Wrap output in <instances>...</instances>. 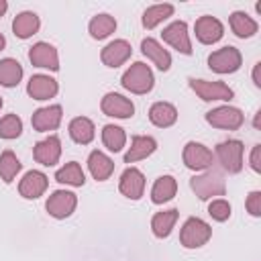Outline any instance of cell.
Instances as JSON below:
<instances>
[{
  "label": "cell",
  "mask_w": 261,
  "mask_h": 261,
  "mask_svg": "<svg viewBox=\"0 0 261 261\" xmlns=\"http://www.w3.org/2000/svg\"><path fill=\"white\" fill-rule=\"evenodd\" d=\"M67 133L77 145H90L96 137V126L88 116H75L69 120Z\"/></svg>",
  "instance_id": "obj_24"
},
{
  "label": "cell",
  "mask_w": 261,
  "mask_h": 261,
  "mask_svg": "<svg viewBox=\"0 0 261 261\" xmlns=\"http://www.w3.org/2000/svg\"><path fill=\"white\" fill-rule=\"evenodd\" d=\"M194 33H196V39L202 43V45H214L222 39L224 35V27L222 22L216 18V16H210V14H204L196 20L194 24Z\"/></svg>",
  "instance_id": "obj_15"
},
{
  "label": "cell",
  "mask_w": 261,
  "mask_h": 261,
  "mask_svg": "<svg viewBox=\"0 0 261 261\" xmlns=\"http://www.w3.org/2000/svg\"><path fill=\"white\" fill-rule=\"evenodd\" d=\"M4 47H6V39H4V35L0 33V51H2Z\"/></svg>",
  "instance_id": "obj_42"
},
{
  "label": "cell",
  "mask_w": 261,
  "mask_h": 261,
  "mask_svg": "<svg viewBox=\"0 0 261 261\" xmlns=\"http://www.w3.org/2000/svg\"><path fill=\"white\" fill-rule=\"evenodd\" d=\"M171 14H173V4H153V6H149V8L143 12L141 22H143V27H145L147 31H151V29H155L157 24H161L163 20H167Z\"/></svg>",
  "instance_id": "obj_32"
},
{
  "label": "cell",
  "mask_w": 261,
  "mask_h": 261,
  "mask_svg": "<svg viewBox=\"0 0 261 261\" xmlns=\"http://www.w3.org/2000/svg\"><path fill=\"white\" fill-rule=\"evenodd\" d=\"M29 61L41 69H49V71L59 69V53L51 43L45 41H39L29 49Z\"/></svg>",
  "instance_id": "obj_12"
},
{
  "label": "cell",
  "mask_w": 261,
  "mask_h": 261,
  "mask_svg": "<svg viewBox=\"0 0 261 261\" xmlns=\"http://www.w3.org/2000/svg\"><path fill=\"white\" fill-rule=\"evenodd\" d=\"M2 104H4V100H2V96H0V108H2Z\"/></svg>",
  "instance_id": "obj_43"
},
{
  "label": "cell",
  "mask_w": 261,
  "mask_h": 261,
  "mask_svg": "<svg viewBox=\"0 0 261 261\" xmlns=\"http://www.w3.org/2000/svg\"><path fill=\"white\" fill-rule=\"evenodd\" d=\"M259 120H261V110H257L255 112V118H253V126L259 130Z\"/></svg>",
  "instance_id": "obj_40"
},
{
  "label": "cell",
  "mask_w": 261,
  "mask_h": 261,
  "mask_svg": "<svg viewBox=\"0 0 261 261\" xmlns=\"http://www.w3.org/2000/svg\"><path fill=\"white\" fill-rule=\"evenodd\" d=\"M149 120L159 128H169L177 120V108L169 102H155L149 108Z\"/></svg>",
  "instance_id": "obj_26"
},
{
  "label": "cell",
  "mask_w": 261,
  "mask_h": 261,
  "mask_svg": "<svg viewBox=\"0 0 261 261\" xmlns=\"http://www.w3.org/2000/svg\"><path fill=\"white\" fill-rule=\"evenodd\" d=\"M57 92H59L57 80L51 75H45V73L31 75V80L27 84V94L33 100H49V98H55Z\"/></svg>",
  "instance_id": "obj_19"
},
{
  "label": "cell",
  "mask_w": 261,
  "mask_h": 261,
  "mask_svg": "<svg viewBox=\"0 0 261 261\" xmlns=\"http://www.w3.org/2000/svg\"><path fill=\"white\" fill-rule=\"evenodd\" d=\"M120 84L124 90H128L130 94H149L155 86V75L151 71V67L143 61H135L133 65H128L120 77Z\"/></svg>",
  "instance_id": "obj_1"
},
{
  "label": "cell",
  "mask_w": 261,
  "mask_h": 261,
  "mask_svg": "<svg viewBox=\"0 0 261 261\" xmlns=\"http://www.w3.org/2000/svg\"><path fill=\"white\" fill-rule=\"evenodd\" d=\"M102 143L112 153L122 151L124 145H126V133H124V128L122 126H116V124H104V128H102Z\"/></svg>",
  "instance_id": "obj_33"
},
{
  "label": "cell",
  "mask_w": 261,
  "mask_h": 261,
  "mask_svg": "<svg viewBox=\"0 0 261 261\" xmlns=\"http://www.w3.org/2000/svg\"><path fill=\"white\" fill-rule=\"evenodd\" d=\"M33 157L43 167H53L61 157V139L57 135H49L33 147Z\"/></svg>",
  "instance_id": "obj_17"
},
{
  "label": "cell",
  "mask_w": 261,
  "mask_h": 261,
  "mask_svg": "<svg viewBox=\"0 0 261 261\" xmlns=\"http://www.w3.org/2000/svg\"><path fill=\"white\" fill-rule=\"evenodd\" d=\"M188 84H190L192 92L204 102H230L234 98V90L230 86H226L224 82H210V80L190 77Z\"/></svg>",
  "instance_id": "obj_5"
},
{
  "label": "cell",
  "mask_w": 261,
  "mask_h": 261,
  "mask_svg": "<svg viewBox=\"0 0 261 261\" xmlns=\"http://www.w3.org/2000/svg\"><path fill=\"white\" fill-rule=\"evenodd\" d=\"M206 122L214 128H222V130H237L243 126L245 122V114L241 108H234V106H216L212 110L206 112Z\"/></svg>",
  "instance_id": "obj_7"
},
{
  "label": "cell",
  "mask_w": 261,
  "mask_h": 261,
  "mask_svg": "<svg viewBox=\"0 0 261 261\" xmlns=\"http://www.w3.org/2000/svg\"><path fill=\"white\" fill-rule=\"evenodd\" d=\"M118 190H120V194L124 198L139 200L145 194V175H143V171L133 167V165H128L122 171L120 179H118Z\"/></svg>",
  "instance_id": "obj_18"
},
{
  "label": "cell",
  "mask_w": 261,
  "mask_h": 261,
  "mask_svg": "<svg viewBox=\"0 0 261 261\" xmlns=\"http://www.w3.org/2000/svg\"><path fill=\"white\" fill-rule=\"evenodd\" d=\"M190 188H192V192H194L200 200H214V198H218V196H224V192H226V181H224V177H222L220 171H216V169L210 167V169H206V171L194 175V177L190 179Z\"/></svg>",
  "instance_id": "obj_2"
},
{
  "label": "cell",
  "mask_w": 261,
  "mask_h": 261,
  "mask_svg": "<svg viewBox=\"0 0 261 261\" xmlns=\"http://www.w3.org/2000/svg\"><path fill=\"white\" fill-rule=\"evenodd\" d=\"M210 237H212V226L198 216H190L179 230V243L186 249H200L210 241Z\"/></svg>",
  "instance_id": "obj_4"
},
{
  "label": "cell",
  "mask_w": 261,
  "mask_h": 261,
  "mask_svg": "<svg viewBox=\"0 0 261 261\" xmlns=\"http://www.w3.org/2000/svg\"><path fill=\"white\" fill-rule=\"evenodd\" d=\"M230 212H232V208H230V204H228L224 198H214V200H210V204H208V214H210L216 222L228 220V218H230Z\"/></svg>",
  "instance_id": "obj_36"
},
{
  "label": "cell",
  "mask_w": 261,
  "mask_h": 261,
  "mask_svg": "<svg viewBox=\"0 0 261 261\" xmlns=\"http://www.w3.org/2000/svg\"><path fill=\"white\" fill-rule=\"evenodd\" d=\"M245 208H247V212H249L251 216H255V218L261 216V192H259V190L249 192V196H247V200H245Z\"/></svg>",
  "instance_id": "obj_37"
},
{
  "label": "cell",
  "mask_w": 261,
  "mask_h": 261,
  "mask_svg": "<svg viewBox=\"0 0 261 261\" xmlns=\"http://www.w3.org/2000/svg\"><path fill=\"white\" fill-rule=\"evenodd\" d=\"M161 39H163V43L173 47L177 53L192 55V41H190V33H188L186 20H173L171 24H167L161 31Z\"/></svg>",
  "instance_id": "obj_10"
},
{
  "label": "cell",
  "mask_w": 261,
  "mask_h": 261,
  "mask_svg": "<svg viewBox=\"0 0 261 261\" xmlns=\"http://www.w3.org/2000/svg\"><path fill=\"white\" fill-rule=\"evenodd\" d=\"M61 118H63V108L59 104H51V106L37 108L31 116V124L37 133H49L61 124Z\"/></svg>",
  "instance_id": "obj_14"
},
{
  "label": "cell",
  "mask_w": 261,
  "mask_h": 261,
  "mask_svg": "<svg viewBox=\"0 0 261 261\" xmlns=\"http://www.w3.org/2000/svg\"><path fill=\"white\" fill-rule=\"evenodd\" d=\"M20 169H22V163H20V159L16 157L14 151L6 149V151L0 153V179H2L4 184H10V181L18 175Z\"/></svg>",
  "instance_id": "obj_34"
},
{
  "label": "cell",
  "mask_w": 261,
  "mask_h": 261,
  "mask_svg": "<svg viewBox=\"0 0 261 261\" xmlns=\"http://www.w3.org/2000/svg\"><path fill=\"white\" fill-rule=\"evenodd\" d=\"M88 169L96 181H106L114 171V161L104 151H92L88 155Z\"/></svg>",
  "instance_id": "obj_23"
},
{
  "label": "cell",
  "mask_w": 261,
  "mask_h": 261,
  "mask_svg": "<svg viewBox=\"0 0 261 261\" xmlns=\"http://www.w3.org/2000/svg\"><path fill=\"white\" fill-rule=\"evenodd\" d=\"M88 31H90V37L96 39V41H102L106 37H110L114 31H116V18L106 14V12H100L96 16H92L90 24H88Z\"/></svg>",
  "instance_id": "obj_30"
},
{
  "label": "cell",
  "mask_w": 261,
  "mask_h": 261,
  "mask_svg": "<svg viewBox=\"0 0 261 261\" xmlns=\"http://www.w3.org/2000/svg\"><path fill=\"white\" fill-rule=\"evenodd\" d=\"M6 10H8V2L6 0H0V16H4Z\"/></svg>",
  "instance_id": "obj_41"
},
{
  "label": "cell",
  "mask_w": 261,
  "mask_h": 261,
  "mask_svg": "<svg viewBox=\"0 0 261 261\" xmlns=\"http://www.w3.org/2000/svg\"><path fill=\"white\" fill-rule=\"evenodd\" d=\"M55 181L71 186V188H82L86 184V173L77 161H69L55 171Z\"/></svg>",
  "instance_id": "obj_29"
},
{
  "label": "cell",
  "mask_w": 261,
  "mask_h": 261,
  "mask_svg": "<svg viewBox=\"0 0 261 261\" xmlns=\"http://www.w3.org/2000/svg\"><path fill=\"white\" fill-rule=\"evenodd\" d=\"M22 133V120L20 116L16 114H4L0 118V139H6V141H12V139H18Z\"/></svg>",
  "instance_id": "obj_35"
},
{
  "label": "cell",
  "mask_w": 261,
  "mask_h": 261,
  "mask_svg": "<svg viewBox=\"0 0 261 261\" xmlns=\"http://www.w3.org/2000/svg\"><path fill=\"white\" fill-rule=\"evenodd\" d=\"M157 149V141L149 135H137L130 139V147L124 153V163H137L141 159H147L149 155H153Z\"/></svg>",
  "instance_id": "obj_21"
},
{
  "label": "cell",
  "mask_w": 261,
  "mask_h": 261,
  "mask_svg": "<svg viewBox=\"0 0 261 261\" xmlns=\"http://www.w3.org/2000/svg\"><path fill=\"white\" fill-rule=\"evenodd\" d=\"M181 159H184V165L188 169H192V171H206L214 163V153L206 145H202L198 141H188L186 147H184Z\"/></svg>",
  "instance_id": "obj_8"
},
{
  "label": "cell",
  "mask_w": 261,
  "mask_h": 261,
  "mask_svg": "<svg viewBox=\"0 0 261 261\" xmlns=\"http://www.w3.org/2000/svg\"><path fill=\"white\" fill-rule=\"evenodd\" d=\"M141 51L143 55L161 71H167L171 67V55L167 49H163V45L159 41H155L153 37H145L141 41Z\"/></svg>",
  "instance_id": "obj_20"
},
{
  "label": "cell",
  "mask_w": 261,
  "mask_h": 261,
  "mask_svg": "<svg viewBox=\"0 0 261 261\" xmlns=\"http://www.w3.org/2000/svg\"><path fill=\"white\" fill-rule=\"evenodd\" d=\"M49 188V177L39 171V169H31L22 175V179L18 181V194L24 200H37L41 198Z\"/></svg>",
  "instance_id": "obj_13"
},
{
  "label": "cell",
  "mask_w": 261,
  "mask_h": 261,
  "mask_svg": "<svg viewBox=\"0 0 261 261\" xmlns=\"http://www.w3.org/2000/svg\"><path fill=\"white\" fill-rule=\"evenodd\" d=\"M177 194V179L173 175H159L151 188V202L153 204H165L169 200H173V196Z\"/></svg>",
  "instance_id": "obj_28"
},
{
  "label": "cell",
  "mask_w": 261,
  "mask_h": 261,
  "mask_svg": "<svg viewBox=\"0 0 261 261\" xmlns=\"http://www.w3.org/2000/svg\"><path fill=\"white\" fill-rule=\"evenodd\" d=\"M243 155H245V145L239 139H226V141L218 143L214 149V159L228 173H239L243 169V165H245Z\"/></svg>",
  "instance_id": "obj_3"
},
{
  "label": "cell",
  "mask_w": 261,
  "mask_h": 261,
  "mask_svg": "<svg viewBox=\"0 0 261 261\" xmlns=\"http://www.w3.org/2000/svg\"><path fill=\"white\" fill-rule=\"evenodd\" d=\"M249 165L255 173H261V145H253L251 149V155H249Z\"/></svg>",
  "instance_id": "obj_38"
},
{
  "label": "cell",
  "mask_w": 261,
  "mask_h": 261,
  "mask_svg": "<svg viewBox=\"0 0 261 261\" xmlns=\"http://www.w3.org/2000/svg\"><path fill=\"white\" fill-rule=\"evenodd\" d=\"M243 65V55L237 47L232 45H226V47H220L216 51H212L208 55V67L214 71V73H234L239 71Z\"/></svg>",
  "instance_id": "obj_6"
},
{
  "label": "cell",
  "mask_w": 261,
  "mask_h": 261,
  "mask_svg": "<svg viewBox=\"0 0 261 261\" xmlns=\"http://www.w3.org/2000/svg\"><path fill=\"white\" fill-rule=\"evenodd\" d=\"M100 110L106 114V116H112V118H120V120H126L135 114V104L130 98L118 94V92H108L104 94V98L100 100Z\"/></svg>",
  "instance_id": "obj_11"
},
{
  "label": "cell",
  "mask_w": 261,
  "mask_h": 261,
  "mask_svg": "<svg viewBox=\"0 0 261 261\" xmlns=\"http://www.w3.org/2000/svg\"><path fill=\"white\" fill-rule=\"evenodd\" d=\"M228 24H230V31L239 37V39H251L253 35H257L259 31V22L255 18H251L247 12L243 10H234L230 16H228Z\"/></svg>",
  "instance_id": "obj_25"
},
{
  "label": "cell",
  "mask_w": 261,
  "mask_h": 261,
  "mask_svg": "<svg viewBox=\"0 0 261 261\" xmlns=\"http://www.w3.org/2000/svg\"><path fill=\"white\" fill-rule=\"evenodd\" d=\"M133 55V47L126 39H114L110 41L102 51H100V59L106 67H120L122 63H126Z\"/></svg>",
  "instance_id": "obj_16"
},
{
  "label": "cell",
  "mask_w": 261,
  "mask_h": 261,
  "mask_svg": "<svg viewBox=\"0 0 261 261\" xmlns=\"http://www.w3.org/2000/svg\"><path fill=\"white\" fill-rule=\"evenodd\" d=\"M251 77H253L255 88H261V61H257V63L253 65V73H251Z\"/></svg>",
  "instance_id": "obj_39"
},
{
  "label": "cell",
  "mask_w": 261,
  "mask_h": 261,
  "mask_svg": "<svg viewBox=\"0 0 261 261\" xmlns=\"http://www.w3.org/2000/svg\"><path fill=\"white\" fill-rule=\"evenodd\" d=\"M39 29H41V18L33 10H22L12 20V33L18 39H29V37L37 35Z\"/></svg>",
  "instance_id": "obj_22"
},
{
  "label": "cell",
  "mask_w": 261,
  "mask_h": 261,
  "mask_svg": "<svg viewBox=\"0 0 261 261\" xmlns=\"http://www.w3.org/2000/svg\"><path fill=\"white\" fill-rule=\"evenodd\" d=\"M22 65L12 59V57H4L0 59V86L4 88H14L20 84L22 80Z\"/></svg>",
  "instance_id": "obj_31"
},
{
  "label": "cell",
  "mask_w": 261,
  "mask_h": 261,
  "mask_svg": "<svg viewBox=\"0 0 261 261\" xmlns=\"http://www.w3.org/2000/svg\"><path fill=\"white\" fill-rule=\"evenodd\" d=\"M179 218V212L177 208H169V210H161V212H155L153 218H151V230L157 239H167L175 226Z\"/></svg>",
  "instance_id": "obj_27"
},
{
  "label": "cell",
  "mask_w": 261,
  "mask_h": 261,
  "mask_svg": "<svg viewBox=\"0 0 261 261\" xmlns=\"http://www.w3.org/2000/svg\"><path fill=\"white\" fill-rule=\"evenodd\" d=\"M75 208H77V196L69 190H55L45 202V210L49 212V216L57 220L69 218L75 212Z\"/></svg>",
  "instance_id": "obj_9"
}]
</instances>
